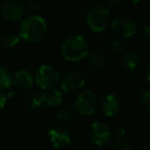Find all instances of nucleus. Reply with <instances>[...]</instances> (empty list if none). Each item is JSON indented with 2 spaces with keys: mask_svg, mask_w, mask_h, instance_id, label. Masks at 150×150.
Wrapping results in <instances>:
<instances>
[{
  "mask_svg": "<svg viewBox=\"0 0 150 150\" xmlns=\"http://www.w3.org/2000/svg\"><path fill=\"white\" fill-rule=\"evenodd\" d=\"M47 34V24L42 17L32 15L24 18L19 26V37L30 43L40 42Z\"/></svg>",
  "mask_w": 150,
  "mask_h": 150,
  "instance_id": "f257e3e1",
  "label": "nucleus"
},
{
  "mask_svg": "<svg viewBox=\"0 0 150 150\" xmlns=\"http://www.w3.org/2000/svg\"><path fill=\"white\" fill-rule=\"evenodd\" d=\"M91 52V45L84 36L72 35L68 37L62 44L61 54L68 62H78L86 58Z\"/></svg>",
  "mask_w": 150,
  "mask_h": 150,
  "instance_id": "f03ea898",
  "label": "nucleus"
},
{
  "mask_svg": "<svg viewBox=\"0 0 150 150\" xmlns=\"http://www.w3.org/2000/svg\"><path fill=\"white\" fill-rule=\"evenodd\" d=\"M110 11L105 5L96 4L88 9L86 21L88 28L96 33H102L110 24Z\"/></svg>",
  "mask_w": 150,
  "mask_h": 150,
  "instance_id": "7ed1b4c3",
  "label": "nucleus"
},
{
  "mask_svg": "<svg viewBox=\"0 0 150 150\" xmlns=\"http://www.w3.org/2000/svg\"><path fill=\"white\" fill-rule=\"evenodd\" d=\"M60 79L61 75L58 69L45 64L41 65L36 70L34 81L42 91H52L59 86Z\"/></svg>",
  "mask_w": 150,
  "mask_h": 150,
  "instance_id": "20e7f679",
  "label": "nucleus"
},
{
  "mask_svg": "<svg viewBox=\"0 0 150 150\" xmlns=\"http://www.w3.org/2000/svg\"><path fill=\"white\" fill-rule=\"evenodd\" d=\"M99 105L97 95L93 91L86 90L78 93L74 106L77 112L82 116H91L96 112Z\"/></svg>",
  "mask_w": 150,
  "mask_h": 150,
  "instance_id": "39448f33",
  "label": "nucleus"
},
{
  "mask_svg": "<svg viewBox=\"0 0 150 150\" xmlns=\"http://www.w3.org/2000/svg\"><path fill=\"white\" fill-rule=\"evenodd\" d=\"M88 138L97 146H106L112 139L111 129L102 121H94L88 127Z\"/></svg>",
  "mask_w": 150,
  "mask_h": 150,
  "instance_id": "423d86ee",
  "label": "nucleus"
},
{
  "mask_svg": "<svg viewBox=\"0 0 150 150\" xmlns=\"http://www.w3.org/2000/svg\"><path fill=\"white\" fill-rule=\"evenodd\" d=\"M112 30L121 38H131L138 32L137 24L132 18L127 16H120L115 18L111 23Z\"/></svg>",
  "mask_w": 150,
  "mask_h": 150,
  "instance_id": "0eeeda50",
  "label": "nucleus"
},
{
  "mask_svg": "<svg viewBox=\"0 0 150 150\" xmlns=\"http://www.w3.org/2000/svg\"><path fill=\"white\" fill-rule=\"evenodd\" d=\"M48 139L52 145L57 149L65 148L71 143L70 132L63 125H54L47 132Z\"/></svg>",
  "mask_w": 150,
  "mask_h": 150,
  "instance_id": "6e6552de",
  "label": "nucleus"
},
{
  "mask_svg": "<svg viewBox=\"0 0 150 150\" xmlns=\"http://www.w3.org/2000/svg\"><path fill=\"white\" fill-rule=\"evenodd\" d=\"M86 78L79 72H70L61 81V88L66 94H76L83 88Z\"/></svg>",
  "mask_w": 150,
  "mask_h": 150,
  "instance_id": "1a4fd4ad",
  "label": "nucleus"
},
{
  "mask_svg": "<svg viewBox=\"0 0 150 150\" xmlns=\"http://www.w3.org/2000/svg\"><path fill=\"white\" fill-rule=\"evenodd\" d=\"M25 11L24 5L19 1L6 0L0 5V13L2 17L11 22H18L23 19Z\"/></svg>",
  "mask_w": 150,
  "mask_h": 150,
  "instance_id": "9d476101",
  "label": "nucleus"
},
{
  "mask_svg": "<svg viewBox=\"0 0 150 150\" xmlns=\"http://www.w3.org/2000/svg\"><path fill=\"white\" fill-rule=\"evenodd\" d=\"M121 66L127 74L133 75L138 72L141 66V59L135 50H129L125 54H123L121 59Z\"/></svg>",
  "mask_w": 150,
  "mask_h": 150,
  "instance_id": "9b49d317",
  "label": "nucleus"
},
{
  "mask_svg": "<svg viewBox=\"0 0 150 150\" xmlns=\"http://www.w3.org/2000/svg\"><path fill=\"white\" fill-rule=\"evenodd\" d=\"M121 102L117 96L113 94L107 95L103 98L101 102V110L104 115L108 117H113L120 111Z\"/></svg>",
  "mask_w": 150,
  "mask_h": 150,
  "instance_id": "f8f14e48",
  "label": "nucleus"
},
{
  "mask_svg": "<svg viewBox=\"0 0 150 150\" xmlns=\"http://www.w3.org/2000/svg\"><path fill=\"white\" fill-rule=\"evenodd\" d=\"M34 76L30 71L26 69L19 70L13 76V84L21 90H30L34 86Z\"/></svg>",
  "mask_w": 150,
  "mask_h": 150,
  "instance_id": "ddd939ff",
  "label": "nucleus"
},
{
  "mask_svg": "<svg viewBox=\"0 0 150 150\" xmlns=\"http://www.w3.org/2000/svg\"><path fill=\"white\" fill-rule=\"evenodd\" d=\"M44 102L45 105H47L50 108H58L64 102L63 93L59 90H52L44 93Z\"/></svg>",
  "mask_w": 150,
  "mask_h": 150,
  "instance_id": "4468645a",
  "label": "nucleus"
},
{
  "mask_svg": "<svg viewBox=\"0 0 150 150\" xmlns=\"http://www.w3.org/2000/svg\"><path fill=\"white\" fill-rule=\"evenodd\" d=\"M86 58H88V63L91 64V66L94 67V68H96V69L103 68V67H105L107 64L106 56H105L103 52H98V50L91 52Z\"/></svg>",
  "mask_w": 150,
  "mask_h": 150,
  "instance_id": "2eb2a0df",
  "label": "nucleus"
},
{
  "mask_svg": "<svg viewBox=\"0 0 150 150\" xmlns=\"http://www.w3.org/2000/svg\"><path fill=\"white\" fill-rule=\"evenodd\" d=\"M13 76L8 68L0 65V91L7 90L13 86Z\"/></svg>",
  "mask_w": 150,
  "mask_h": 150,
  "instance_id": "dca6fc26",
  "label": "nucleus"
},
{
  "mask_svg": "<svg viewBox=\"0 0 150 150\" xmlns=\"http://www.w3.org/2000/svg\"><path fill=\"white\" fill-rule=\"evenodd\" d=\"M19 35L15 33H5L0 36V46L4 48H13L20 43Z\"/></svg>",
  "mask_w": 150,
  "mask_h": 150,
  "instance_id": "f3484780",
  "label": "nucleus"
},
{
  "mask_svg": "<svg viewBox=\"0 0 150 150\" xmlns=\"http://www.w3.org/2000/svg\"><path fill=\"white\" fill-rule=\"evenodd\" d=\"M43 105H45L43 92H37L32 95L31 98H30V107H31L32 110H38Z\"/></svg>",
  "mask_w": 150,
  "mask_h": 150,
  "instance_id": "a211bd4d",
  "label": "nucleus"
},
{
  "mask_svg": "<svg viewBox=\"0 0 150 150\" xmlns=\"http://www.w3.org/2000/svg\"><path fill=\"white\" fill-rule=\"evenodd\" d=\"M56 117H57V119H58L59 121L66 122V121L72 120L73 117H74V114H73L72 110H70V109L63 108V109H61V110L59 111L58 113H57Z\"/></svg>",
  "mask_w": 150,
  "mask_h": 150,
  "instance_id": "6ab92c4d",
  "label": "nucleus"
},
{
  "mask_svg": "<svg viewBox=\"0 0 150 150\" xmlns=\"http://www.w3.org/2000/svg\"><path fill=\"white\" fill-rule=\"evenodd\" d=\"M110 47H111V50H112V52H115V54H120V52H122L123 50H125L123 43L119 39H116V38L111 39Z\"/></svg>",
  "mask_w": 150,
  "mask_h": 150,
  "instance_id": "aec40b11",
  "label": "nucleus"
},
{
  "mask_svg": "<svg viewBox=\"0 0 150 150\" xmlns=\"http://www.w3.org/2000/svg\"><path fill=\"white\" fill-rule=\"evenodd\" d=\"M113 150H132L131 145L125 140H114Z\"/></svg>",
  "mask_w": 150,
  "mask_h": 150,
  "instance_id": "412c9836",
  "label": "nucleus"
},
{
  "mask_svg": "<svg viewBox=\"0 0 150 150\" xmlns=\"http://www.w3.org/2000/svg\"><path fill=\"white\" fill-rule=\"evenodd\" d=\"M111 135H112V138H114L115 140H123V138L127 136V129L121 127H115L113 132H111Z\"/></svg>",
  "mask_w": 150,
  "mask_h": 150,
  "instance_id": "4be33fe9",
  "label": "nucleus"
},
{
  "mask_svg": "<svg viewBox=\"0 0 150 150\" xmlns=\"http://www.w3.org/2000/svg\"><path fill=\"white\" fill-rule=\"evenodd\" d=\"M40 5L41 4H40V2H38L37 0H29L26 2V5L24 7H25V9L27 8L30 11H36L40 8Z\"/></svg>",
  "mask_w": 150,
  "mask_h": 150,
  "instance_id": "5701e85b",
  "label": "nucleus"
},
{
  "mask_svg": "<svg viewBox=\"0 0 150 150\" xmlns=\"http://www.w3.org/2000/svg\"><path fill=\"white\" fill-rule=\"evenodd\" d=\"M141 101H142V104L146 107V109H149V107H150V92L149 91H145V92L142 93Z\"/></svg>",
  "mask_w": 150,
  "mask_h": 150,
  "instance_id": "b1692460",
  "label": "nucleus"
},
{
  "mask_svg": "<svg viewBox=\"0 0 150 150\" xmlns=\"http://www.w3.org/2000/svg\"><path fill=\"white\" fill-rule=\"evenodd\" d=\"M123 4V1L122 0H108L106 2V5L105 6L107 8H118L119 6Z\"/></svg>",
  "mask_w": 150,
  "mask_h": 150,
  "instance_id": "393cba45",
  "label": "nucleus"
},
{
  "mask_svg": "<svg viewBox=\"0 0 150 150\" xmlns=\"http://www.w3.org/2000/svg\"><path fill=\"white\" fill-rule=\"evenodd\" d=\"M6 102H7V97L5 96L4 93L0 91V111L2 110V109L5 107Z\"/></svg>",
  "mask_w": 150,
  "mask_h": 150,
  "instance_id": "a878e982",
  "label": "nucleus"
},
{
  "mask_svg": "<svg viewBox=\"0 0 150 150\" xmlns=\"http://www.w3.org/2000/svg\"><path fill=\"white\" fill-rule=\"evenodd\" d=\"M142 34L145 36L146 39H149L150 38V27L148 25H145L142 27Z\"/></svg>",
  "mask_w": 150,
  "mask_h": 150,
  "instance_id": "bb28decb",
  "label": "nucleus"
},
{
  "mask_svg": "<svg viewBox=\"0 0 150 150\" xmlns=\"http://www.w3.org/2000/svg\"><path fill=\"white\" fill-rule=\"evenodd\" d=\"M145 78H146V81H149V79H150V66H149V64L146 66V69H145Z\"/></svg>",
  "mask_w": 150,
  "mask_h": 150,
  "instance_id": "cd10ccee",
  "label": "nucleus"
}]
</instances>
